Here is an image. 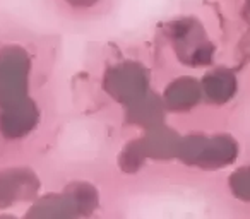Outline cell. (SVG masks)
I'll use <instances>...</instances> for the list:
<instances>
[]
</instances>
